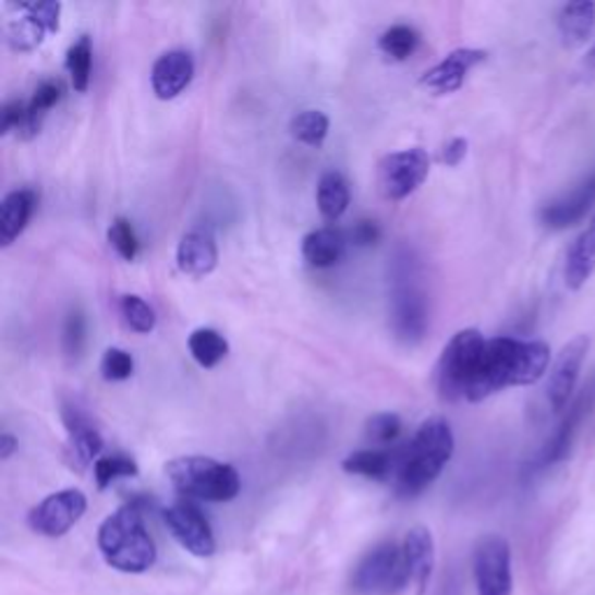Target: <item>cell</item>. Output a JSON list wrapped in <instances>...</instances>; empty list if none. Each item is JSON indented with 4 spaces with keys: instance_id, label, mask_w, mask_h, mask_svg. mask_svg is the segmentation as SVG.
Masks as SVG:
<instances>
[{
    "instance_id": "4fadbf2b",
    "label": "cell",
    "mask_w": 595,
    "mask_h": 595,
    "mask_svg": "<svg viewBox=\"0 0 595 595\" xmlns=\"http://www.w3.org/2000/svg\"><path fill=\"white\" fill-rule=\"evenodd\" d=\"M63 424L68 428V463L70 467L84 470L86 465H92L98 461L100 451L105 447L102 435L98 428L92 424L89 414H86L75 402H65L63 410Z\"/></svg>"
},
{
    "instance_id": "8d00e7d4",
    "label": "cell",
    "mask_w": 595,
    "mask_h": 595,
    "mask_svg": "<svg viewBox=\"0 0 595 595\" xmlns=\"http://www.w3.org/2000/svg\"><path fill=\"white\" fill-rule=\"evenodd\" d=\"M133 371H135L133 356L129 352H124V349L112 347L102 354L100 373L108 381H124V379H129L133 375Z\"/></svg>"
},
{
    "instance_id": "d590c367",
    "label": "cell",
    "mask_w": 595,
    "mask_h": 595,
    "mask_svg": "<svg viewBox=\"0 0 595 595\" xmlns=\"http://www.w3.org/2000/svg\"><path fill=\"white\" fill-rule=\"evenodd\" d=\"M86 344V317L80 307L70 309L63 324V349L70 359H80Z\"/></svg>"
},
{
    "instance_id": "52a82bcc",
    "label": "cell",
    "mask_w": 595,
    "mask_h": 595,
    "mask_svg": "<svg viewBox=\"0 0 595 595\" xmlns=\"http://www.w3.org/2000/svg\"><path fill=\"white\" fill-rule=\"evenodd\" d=\"M412 586L402 545L393 539L379 542L367 551L349 576L354 595H400Z\"/></svg>"
},
{
    "instance_id": "7c38bea8",
    "label": "cell",
    "mask_w": 595,
    "mask_h": 595,
    "mask_svg": "<svg viewBox=\"0 0 595 595\" xmlns=\"http://www.w3.org/2000/svg\"><path fill=\"white\" fill-rule=\"evenodd\" d=\"M588 344L591 342L586 336H576L561 349V354H558V359L554 361L549 381H547V400H549V408L556 414L563 412L570 405L576 381H580L584 359L588 354Z\"/></svg>"
},
{
    "instance_id": "4316f807",
    "label": "cell",
    "mask_w": 595,
    "mask_h": 595,
    "mask_svg": "<svg viewBox=\"0 0 595 595\" xmlns=\"http://www.w3.org/2000/svg\"><path fill=\"white\" fill-rule=\"evenodd\" d=\"M189 352L198 365L215 367L229 354V342L215 328H198L189 336Z\"/></svg>"
},
{
    "instance_id": "e575fe53",
    "label": "cell",
    "mask_w": 595,
    "mask_h": 595,
    "mask_svg": "<svg viewBox=\"0 0 595 595\" xmlns=\"http://www.w3.org/2000/svg\"><path fill=\"white\" fill-rule=\"evenodd\" d=\"M108 240L114 247V252L124 258V260H135L137 252H139V242H137V233L133 229V223L126 217H117L108 231Z\"/></svg>"
},
{
    "instance_id": "ba28073f",
    "label": "cell",
    "mask_w": 595,
    "mask_h": 595,
    "mask_svg": "<svg viewBox=\"0 0 595 595\" xmlns=\"http://www.w3.org/2000/svg\"><path fill=\"white\" fill-rule=\"evenodd\" d=\"M430 172V156L422 147L387 154L377 163V189L387 201H405Z\"/></svg>"
},
{
    "instance_id": "9a60e30c",
    "label": "cell",
    "mask_w": 595,
    "mask_h": 595,
    "mask_svg": "<svg viewBox=\"0 0 595 595\" xmlns=\"http://www.w3.org/2000/svg\"><path fill=\"white\" fill-rule=\"evenodd\" d=\"M484 59H486V51L482 49H472V47L453 49L451 54H447L422 77V86L437 96L459 92L470 70L477 68Z\"/></svg>"
},
{
    "instance_id": "cb8c5ba5",
    "label": "cell",
    "mask_w": 595,
    "mask_h": 595,
    "mask_svg": "<svg viewBox=\"0 0 595 595\" xmlns=\"http://www.w3.org/2000/svg\"><path fill=\"white\" fill-rule=\"evenodd\" d=\"M595 24V3H570L558 14V33L566 47L586 45Z\"/></svg>"
},
{
    "instance_id": "484cf974",
    "label": "cell",
    "mask_w": 595,
    "mask_h": 595,
    "mask_svg": "<svg viewBox=\"0 0 595 595\" xmlns=\"http://www.w3.org/2000/svg\"><path fill=\"white\" fill-rule=\"evenodd\" d=\"M63 98V84L59 80H45L38 89H35L33 98L26 102V119L22 129L16 131L24 139H31L38 135L45 114L54 108V105Z\"/></svg>"
},
{
    "instance_id": "f1b7e54d",
    "label": "cell",
    "mask_w": 595,
    "mask_h": 595,
    "mask_svg": "<svg viewBox=\"0 0 595 595\" xmlns=\"http://www.w3.org/2000/svg\"><path fill=\"white\" fill-rule=\"evenodd\" d=\"M422 42V35L408 24H396L379 35V49L393 61H408Z\"/></svg>"
},
{
    "instance_id": "4dcf8cb0",
    "label": "cell",
    "mask_w": 595,
    "mask_h": 595,
    "mask_svg": "<svg viewBox=\"0 0 595 595\" xmlns=\"http://www.w3.org/2000/svg\"><path fill=\"white\" fill-rule=\"evenodd\" d=\"M402 433L400 416L393 412H379L367 418L365 440L375 449H389Z\"/></svg>"
},
{
    "instance_id": "7bdbcfd3",
    "label": "cell",
    "mask_w": 595,
    "mask_h": 595,
    "mask_svg": "<svg viewBox=\"0 0 595 595\" xmlns=\"http://www.w3.org/2000/svg\"><path fill=\"white\" fill-rule=\"evenodd\" d=\"M588 70L595 75V45H593V49L588 51Z\"/></svg>"
},
{
    "instance_id": "ac0fdd59",
    "label": "cell",
    "mask_w": 595,
    "mask_h": 595,
    "mask_svg": "<svg viewBox=\"0 0 595 595\" xmlns=\"http://www.w3.org/2000/svg\"><path fill=\"white\" fill-rule=\"evenodd\" d=\"M402 556H405V563L410 570V580L414 586V595H426L428 584L435 568V542L428 529L414 526L402 537Z\"/></svg>"
},
{
    "instance_id": "7402d4cb",
    "label": "cell",
    "mask_w": 595,
    "mask_h": 595,
    "mask_svg": "<svg viewBox=\"0 0 595 595\" xmlns=\"http://www.w3.org/2000/svg\"><path fill=\"white\" fill-rule=\"evenodd\" d=\"M595 272V217L591 223L572 242L566 256V287L572 291H580Z\"/></svg>"
},
{
    "instance_id": "74e56055",
    "label": "cell",
    "mask_w": 595,
    "mask_h": 595,
    "mask_svg": "<svg viewBox=\"0 0 595 595\" xmlns=\"http://www.w3.org/2000/svg\"><path fill=\"white\" fill-rule=\"evenodd\" d=\"M16 8L28 12L31 16H35V20H38L49 33L59 31L61 3H54V0H42V3H20Z\"/></svg>"
},
{
    "instance_id": "5b68a950",
    "label": "cell",
    "mask_w": 595,
    "mask_h": 595,
    "mask_svg": "<svg viewBox=\"0 0 595 595\" xmlns=\"http://www.w3.org/2000/svg\"><path fill=\"white\" fill-rule=\"evenodd\" d=\"M166 475L178 491L189 500L229 502L238 498L242 479L240 472L209 457H180L166 465Z\"/></svg>"
},
{
    "instance_id": "60d3db41",
    "label": "cell",
    "mask_w": 595,
    "mask_h": 595,
    "mask_svg": "<svg viewBox=\"0 0 595 595\" xmlns=\"http://www.w3.org/2000/svg\"><path fill=\"white\" fill-rule=\"evenodd\" d=\"M467 154V139L465 137H453L449 139V143L442 147V154H440V161L449 168H457Z\"/></svg>"
},
{
    "instance_id": "f35d334b",
    "label": "cell",
    "mask_w": 595,
    "mask_h": 595,
    "mask_svg": "<svg viewBox=\"0 0 595 595\" xmlns=\"http://www.w3.org/2000/svg\"><path fill=\"white\" fill-rule=\"evenodd\" d=\"M26 119V102L24 100H10L3 108V117H0V133L8 135L12 131H20Z\"/></svg>"
},
{
    "instance_id": "1f68e13d",
    "label": "cell",
    "mask_w": 595,
    "mask_h": 595,
    "mask_svg": "<svg viewBox=\"0 0 595 595\" xmlns=\"http://www.w3.org/2000/svg\"><path fill=\"white\" fill-rule=\"evenodd\" d=\"M49 31L35 20V16H31L28 12L22 16V20H16L10 24L8 28V40H10V47L16 49V51H33L35 47H40L45 35Z\"/></svg>"
},
{
    "instance_id": "836d02e7",
    "label": "cell",
    "mask_w": 595,
    "mask_h": 595,
    "mask_svg": "<svg viewBox=\"0 0 595 595\" xmlns=\"http://www.w3.org/2000/svg\"><path fill=\"white\" fill-rule=\"evenodd\" d=\"M119 307H121V314H124L129 328L139 332V336H147V332L156 328V312L139 295H124L121 298Z\"/></svg>"
},
{
    "instance_id": "83f0119b",
    "label": "cell",
    "mask_w": 595,
    "mask_h": 595,
    "mask_svg": "<svg viewBox=\"0 0 595 595\" xmlns=\"http://www.w3.org/2000/svg\"><path fill=\"white\" fill-rule=\"evenodd\" d=\"M65 68H68L70 82H73V89L77 94H84L86 89H89L92 68H94V47H92L89 35H82L75 45H70L65 54Z\"/></svg>"
},
{
    "instance_id": "2e32d148",
    "label": "cell",
    "mask_w": 595,
    "mask_h": 595,
    "mask_svg": "<svg viewBox=\"0 0 595 595\" xmlns=\"http://www.w3.org/2000/svg\"><path fill=\"white\" fill-rule=\"evenodd\" d=\"M194 73H196V63L189 51L184 49L166 51V54L156 59L151 68V89L156 98L161 100L178 98L186 89L189 82L194 80Z\"/></svg>"
},
{
    "instance_id": "5bb4252c",
    "label": "cell",
    "mask_w": 595,
    "mask_h": 595,
    "mask_svg": "<svg viewBox=\"0 0 595 595\" xmlns=\"http://www.w3.org/2000/svg\"><path fill=\"white\" fill-rule=\"evenodd\" d=\"M593 205H595V172H591L586 180L576 184L570 194L542 207L539 221L551 231H563L574 223H580L588 215V209Z\"/></svg>"
},
{
    "instance_id": "e0dca14e",
    "label": "cell",
    "mask_w": 595,
    "mask_h": 595,
    "mask_svg": "<svg viewBox=\"0 0 595 595\" xmlns=\"http://www.w3.org/2000/svg\"><path fill=\"white\" fill-rule=\"evenodd\" d=\"M595 405V377L591 379L588 387L580 393V398H576L570 410H568V416L563 418V424L558 426V430L554 433L551 440L545 445V449L539 451L537 457V467H549L554 463H558L561 459H566V453L572 445V437L576 433V426L582 424V418L591 412V408Z\"/></svg>"
},
{
    "instance_id": "d4e9b609",
    "label": "cell",
    "mask_w": 595,
    "mask_h": 595,
    "mask_svg": "<svg viewBox=\"0 0 595 595\" xmlns=\"http://www.w3.org/2000/svg\"><path fill=\"white\" fill-rule=\"evenodd\" d=\"M349 184L344 180V174L338 170H326L319 184H317V205L324 219L328 221H338L349 207Z\"/></svg>"
},
{
    "instance_id": "7a4b0ae2",
    "label": "cell",
    "mask_w": 595,
    "mask_h": 595,
    "mask_svg": "<svg viewBox=\"0 0 595 595\" xmlns=\"http://www.w3.org/2000/svg\"><path fill=\"white\" fill-rule=\"evenodd\" d=\"M453 457V433L445 418L435 416L418 426L408 445H400L396 470V491L414 498L442 475Z\"/></svg>"
},
{
    "instance_id": "30bf717a",
    "label": "cell",
    "mask_w": 595,
    "mask_h": 595,
    "mask_svg": "<svg viewBox=\"0 0 595 595\" xmlns=\"http://www.w3.org/2000/svg\"><path fill=\"white\" fill-rule=\"evenodd\" d=\"M163 521L172 537L180 542L182 549L198 558H209L217 551V539L205 514L189 498L174 500L163 510Z\"/></svg>"
},
{
    "instance_id": "44dd1931",
    "label": "cell",
    "mask_w": 595,
    "mask_h": 595,
    "mask_svg": "<svg viewBox=\"0 0 595 595\" xmlns=\"http://www.w3.org/2000/svg\"><path fill=\"white\" fill-rule=\"evenodd\" d=\"M35 191L33 189H14L0 203V244H10L20 238L33 217L35 209Z\"/></svg>"
},
{
    "instance_id": "ab89813d",
    "label": "cell",
    "mask_w": 595,
    "mask_h": 595,
    "mask_svg": "<svg viewBox=\"0 0 595 595\" xmlns=\"http://www.w3.org/2000/svg\"><path fill=\"white\" fill-rule=\"evenodd\" d=\"M381 238V231L377 221L373 219H361L354 223L352 229V242L356 244V247H373V244H377Z\"/></svg>"
},
{
    "instance_id": "8992f818",
    "label": "cell",
    "mask_w": 595,
    "mask_h": 595,
    "mask_svg": "<svg viewBox=\"0 0 595 595\" xmlns=\"http://www.w3.org/2000/svg\"><path fill=\"white\" fill-rule=\"evenodd\" d=\"M486 338L477 328L459 330L442 349V356L435 367V387L442 400H467L472 381L477 377L484 356Z\"/></svg>"
},
{
    "instance_id": "9c48e42d",
    "label": "cell",
    "mask_w": 595,
    "mask_h": 595,
    "mask_svg": "<svg viewBox=\"0 0 595 595\" xmlns=\"http://www.w3.org/2000/svg\"><path fill=\"white\" fill-rule=\"evenodd\" d=\"M477 595H512V551L500 535H486L472 554Z\"/></svg>"
},
{
    "instance_id": "b9f144b4",
    "label": "cell",
    "mask_w": 595,
    "mask_h": 595,
    "mask_svg": "<svg viewBox=\"0 0 595 595\" xmlns=\"http://www.w3.org/2000/svg\"><path fill=\"white\" fill-rule=\"evenodd\" d=\"M16 447H20V442H16L14 435H10V433L0 435V461H8L16 451Z\"/></svg>"
},
{
    "instance_id": "6da1fadb",
    "label": "cell",
    "mask_w": 595,
    "mask_h": 595,
    "mask_svg": "<svg viewBox=\"0 0 595 595\" xmlns=\"http://www.w3.org/2000/svg\"><path fill=\"white\" fill-rule=\"evenodd\" d=\"M551 361L549 344L539 340L491 338L486 340L484 356L467 400L479 402L510 387H531L545 377Z\"/></svg>"
},
{
    "instance_id": "d6a6232c",
    "label": "cell",
    "mask_w": 595,
    "mask_h": 595,
    "mask_svg": "<svg viewBox=\"0 0 595 595\" xmlns=\"http://www.w3.org/2000/svg\"><path fill=\"white\" fill-rule=\"evenodd\" d=\"M137 475V465L133 459L121 457V453H114V457H102L94 463V477L100 491H105L110 484L117 479H126Z\"/></svg>"
},
{
    "instance_id": "603a6c76",
    "label": "cell",
    "mask_w": 595,
    "mask_h": 595,
    "mask_svg": "<svg viewBox=\"0 0 595 595\" xmlns=\"http://www.w3.org/2000/svg\"><path fill=\"white\" fill-rule=\"evenodd\" d=\"M344 244L347 240L338 229H317L303 238V258L317 270L332 268L344 256Z\"/></svg>"
},
{
    "instance_id": "277c9868",
    "label": "cell",
    "mask_w": 595,
    "mask_h": 595,
    "mask_svg": "<svg viewBox=\"0 0 595 595\" xmlns=\"http://www.w3.org/2000/svg\"><path fill=\"white\" fill-rule=\"evenodd\" d=\"M428 298L418 279V266L410 252L393 260L391 270V330L398 342L414 347L428 330Z\"/></svg>"
},
{
    "instance_id": "8fae6325",
    "label": "cell",
    "mask_w": 595,
    "mask_h": 595,
    "mask_svg": "<svg viewBox=\"0 0 595 595\" xmlns=\"http://www.w3.org/2000/svg\"><path fill=\"white\" fill-rule=\"evenodd\" d=\"M86 512V496L80 488H65L47 496L28 512V526L42 537H63Z\"/></svg>"
},
{
    "instance_id": "ffe728a7",
    "label": "cell",
    "mask_w": 595,
    "mask_h": 595,
    "mask_svg": "<svg viewBox=\"0 0 595 595\" xmlns=\"http://www.w3.org/2000/svg\"><path fill=\"white\" fill-rule=\"evenodd\" d=\"M398 459H400V447H389V449L367 447V449L349 453V457L342 461V470L349 472V475L387 482L396 477Z\"/></svg>"
},
{
    "instance_id": "3957f363",
    "label": "cell",
    "mask_w": 595,
    "mask_h": 595,
    "mask_svg": "<svg viewBox=\"0 0 595 595\" xmlns=\"http://www.w3.org/2000/svg\"><path fill=\"white\" fill-rule=\"evenodd\" d=\"M98 549L105 563L124 574H143L156 563V545L139 505L129 502L100 523Z\"/></svg>"
},
{
    "instance_id": "f546056e",
    "label": "cell",
    "mask_w": 595,
    "mask_h": 595,
    "mask_svg": "<svg viewBox=\"0 0 595 595\" xmlns=\"http://www.w3.org/2000/svg\"><path fill=\"white\" fill-rule=\"evenodd\" d=\"M291 135L307 147H321L328 137L330 121L321 110H303L291 119Z\"/></svg>"
},
{
    "instance_id": "d6986e66",
    "label": "cell",
    "mask_w": 595,
    "mask_h": 595,
    "mask_svg": "<svg viewBox=\"0 0 595 595\" xmlns=\"http://www.w3.org/2000/svg\"><path fill=\"white\" fill-rule=\"evenodd\" d=\"M219 250L209 231H189L178 244V268L189 277H205L217 268Z\"/></svg>"
}]
</instances>
